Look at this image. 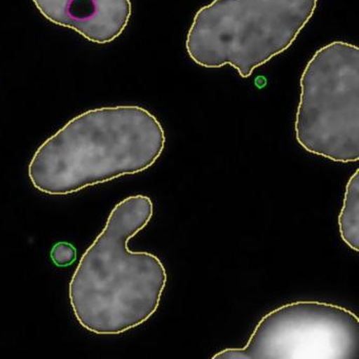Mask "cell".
<instances>
[{
    "mask_svg": "<svg viewBox=\"0 0 359 359\" xmlns=\"http://www.w3.org/2000/svg\"><path fill=\"white\" fill-rule=\"evenodd\" d=\"M154 212L146 195H132L111 210L105 227L81 257L69 283L73 313L86 331L114 336L136 329L158 309L168 274L151 252L128 243Z\"/></svg>",
    "mask_w": 359,
    "mask_h": 359,
    "instance_id": "obj_1",
    "label": "cell"
},
{
    "mask_svg": "<svg viewBox=\"0 0 359 359\" xmlns=\"http://www.w3.org/2000/svg\"><path fill=\"white\" fill-rule=\"evenodd\" d=\"M165 146L163 126L137 105L86 111L39 146L28 166L35 189L68 195L151 168Z\"/></svg>",
    "mask_w": 359,
    "mask_h": 359,
    "instance_id": "obj_2",
    "label": "cell"
},
{
    "mask_svg": "<svg viewBox=\"0 0 359 359\" xmlns=\"http://www.w3.org/2000/svg\"><path fill=\"white\" fill-rule=\"evenodd\" d=\"M318 0H214L197 11L186 50L208 69L232 66L243 79L296 41Z\"/></svg>",
    "mask_w": 359,
    "mask_h": 359,
    "instance_id": "obj_3",
    "label": "cell"
},
{
    "mask_svg": "<svg viewBox=\"0 0 359 359\" xmlns=\"http://www.w3.org/2000/svg\"><path fill=\"white\" fill-rule=\"evenodd\" d=\"M294 121L299 145L334 163L359 161V48L334 41L306 65Z\"/></svg>",
    "mask_w": 359,
    "mask_h": 359,
    "instance_id": "obj_4",
    "label": "cell"
},
{
    "mask_svg": "<svg viewBox=\"0 0 359 359\" xmlns=\"http://www.w3.org/2000/svg\"><path fill=\"white\" fill-rule=\"evenodd\" d=\"M212 359H358L359 318L319 301L279 306L257 323L247 344Z\"/></svg>",
    "mask_w": 359,
    "mask_h": 359,
    "instance_id": "obj_5",
    "label": "cell"
},
{
    "mask_svg": "<svg viewBox=\"0 0 359 359\" xmlns=\"http://www.w3.org/2000/svg\"><path fill=\"white\" fill-rule=\"evenodd\" d=\"M55 25L74 30L86 41L110 43L118 39L132 15L130 0H32Z\"/></svg>",
    "mask_w": 359,
    "mask_h": 359,
    "instance_id": "obj_6",
    "label": "cell"
},
{
    "mask_svg": "<svg viewBox=\"0 0 359 359\" xmlns=\"http://www.w3.org/2000/svg\"><path fill=\"white\" fill-rule=\"evenodd\" d=\"M338 226L341 238L347 247L359 252V170L348 180Z\"/></svg>",
    "mask_w": 359,
    "mask_h": 359,
    "instance_id": "obj_7",
    "label": "cell"
},
{
    "mask_svg": "<svg viewBox=\"0 0 359 359\" xmlns=\"http://www.w3.org/2000/svg\"><path fill=\"white\" fill-rule=\"evenodd\" d=\"M53 262L59 267H66L74 262L76 259V250L68 243H59L53 248Z\"/></svg>",
    "mask_w": 359,
    "mask_h": 359,
    "instance_id": "obj_8",
    "label": "cell"
}]
</instances>
